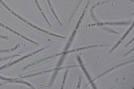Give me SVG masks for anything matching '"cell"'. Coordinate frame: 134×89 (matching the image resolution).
<instances>
[{
  "instance_id": "1",
  "label": "cell",
  "mask_w": 134,
  "mask_h": 89,
  "mask_svg": "<svg viewBox=\"0 0 134 89\" xmlns=\"http://www.w3.org/2000/svg\"><path fill=\"white\" fill-rule=\"evenodd\" d=\"M0 3H1V4L3 6V7L6 8L7 10H8V11H9L10 12V13H12V14H13V15H15V16L19 18V19H21V20H22V21H23L24 22H26V23L28 24L29 25H30V26H32V27H34V28H35L36 29L39 30H40L41 31H42V32H44L45 33L48 34H50V35H52V34L50 33L49 32H47V31H44V30L41 29L39 28L36 27V26H34V25H33V24H31V23H30V22H29L26 21V20H25L23 18H21V16H19L18 15V14H16V13H15V12L13 11V10H12L10 8H9V7H8V6H7V5L4 2L2 1V0H0Z\"/></svg>"
},
{
  "instance_id": "2",
  "label": "cell",
  "mask_w": 134,
  "mask_h": 89,
  "mask_svg": "<svg viewBox=\"0 0 134 89\" xmlns=\"http://www.w3.org/2000/svg\"><path fill=\"white\" fill-rule=\"evenodd\" d=\"M34 1L35 2L36 5L37 7H38V9H39V11H40V13H41V14H42V15L44 17V19L46 20V21L48 23H49V22L48 21L46 17H45V15H44V13L43 12V11L42 10L41 8L40 7V5H39V3H38L37 0H34Z\"/></svg>"
}]
</instances>
